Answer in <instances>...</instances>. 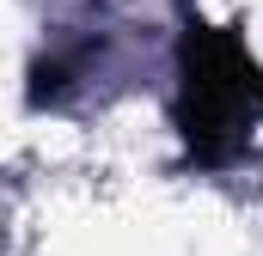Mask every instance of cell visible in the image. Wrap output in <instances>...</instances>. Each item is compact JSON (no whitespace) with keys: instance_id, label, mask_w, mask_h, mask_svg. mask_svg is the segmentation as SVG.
I'll return each instance as SVG.
<instances>
[{"instance_id":"cell-1","label":"cell","mask_w":263,"mask_h":256,"mask_svg":"<svg viewBox=\"0 0 263 256\" xmlns=\"http://www.w3.org/2000/svg\"><path fill=\"white\" fill-rule=\"evenodd\" d=\"M263 110V67L239 49V37L190 25L184 37V98H178V128L196 159H227Z\"/></svg>"}]
</instances>
